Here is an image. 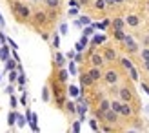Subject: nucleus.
Here are the masks:
<instances>
[{"label": "nucleus", "instance_id": "obj_43", "mask_svg": "<svg viewBox=\"0 0 149 133\" xmlns=\"http://www.w3.org/2000/svg\"><path fill=\"white\" fill-rule=\"evenodd\" d=\"M93 33V27H86V31H84V35L87 36V35H91Z\"/></svg>", "mask_w": 149, "mask_h": 133}, {"label": "nucleus", "instance_id": "obj_47", "mask_svg": "<svg viewBox=\"0 0 149 133\" xmlns=\"http://www.w3.org/2000/svg\"><path fill=\"white\" fill-rule=\"evenodd\" d=\"M142 90H144V91L149 95V86H147V84H142Z\"/></svg>", "mask_w": 149, "mask_h": 133}, {"label": "nucleus", "instance_id": "obj_53", "mask_svg": "<svg viewBox=\"0 0 149 133\" xmlns=\"http://www.w3.org/2000/svg\"><path fill=\"white\" fill-rule=\"evenodd\" d=\"M144 44H146V46H149V35L146 36V38H144Z\"/></svg>", "mask_w": 149, "mask_h": 133}, {"label": "nucleus", "instance_id": "obj_5", "mask_svg": "<svg viewBox=\"0 0 149 133\" xmlns=\"http://www.w3.org/2000/svg\"><path fill=\"white\" fill-rule=\"evenodd\" d=\"M102 119L106 120V122H109V124H115L116 120H118V113L116 111H113V109H107V111H104V115H102Z\"/></svg>", "mask_w": 149, "mask_h": 133}, {"label": "nucleus", "instance_id": "obj_14", "mask_svg": "<svg viewBox=\"0 0 149 133\" xmlns=\"http://www.w3.org/2000/svg\"><path fill=\"white\" fill-rule=\"evenodd\" d=\"M65 109H68V111L73 115V113H77V102H73V100H68V102H65Z\"/></svg>", "mask_w": 149, "mask_h": 133}, {"label": "nucleus", "instance_id": "obj_21", "mask_svg": "<svg viewBox=\"0 0 149 133\" xmlns=\"http://www.w3.org/2000/svg\"><path fill=\"white\" fill-rule=\"evenodd\" d=\"M17 68V62L15 60H9V58H6V71H11Z\"/></svg>", "mask_w": 149, "mask_h": 133}, {"label": "nucleus", "instance_id": "obj_4", "mask_svg": "<svg viewBox=\"0 0 149 133\" xmlns=\"http://www.w3.org/2000/svg\"><path fill=\"white\" fill-rule=\"evenodd\" d=\"M118 97H120L122 102H131L133 100V91L129 90V88H120V90H116Z\"/></svg>", "mask_w": 149, "mask_h": 133}, {"label": "nucleus", "instance_id": "obj_55", "mask_svg": "<svg viewBox=\"0 0 149 133\" xmlns=\"http://www.w3.org/2000/svg\"><path fill=\"white\" fill-rule=\"evenodd\" d=\"M147 7H149V0H147Z\"/></svg>", "mask_w": 149, "mask_h": 133}, {"label": "nucleus", "instance_id": "obj_23", "mask_svg": "<svg viewBox=\"0 0 149 133\" xmlns=\"http://www.w3.org/2000/svg\"><path fill=\"white\" fill-rule=\"evenodd\" d=\"M106 2H104V0H96V2H95V9H98V11H104V9H106Z\"/></svg>", "mask_w": 149, "mask_h": 133}, {"label": "nucleus", "instance_id": "obj_34", "mask_svg": "<svg viewBox=\"0 0 149 133\" xmlns=\"http://www.w3.org/2000/svg\"><path fill=\"white\" fill-rule=\"evenodd\" d=\"M7 122H9V124H11V126H13V124H15V122H17V113H15V111H13V113L9 115V120H7Z\"/></svg>", "mask_w": 149, "mask_h": 133}, {"label": "nucleus", "instance_id": "obj_51", "mask_svg": "<svg viewBox=\"0 0 149 133\" xmlns=\"http://www.w3.org/2000/svg\"><path fill=\"white\" fill-rule=\"evenodd\" d=\"M78 11H77V7H73V9H69V15H77Z\"/></svg>", "mask_w": 149, "mask_h": 133}, {"label": "nucleus", "instance_id": "obj_9", "mask_svg": "<svg viewBox=\"0 0 149 133\" xmlns=\"http://www.w3.org/2000/svg\"><path fill=\"white\" fill-rule=\"evenodd\" d=\"M104 62H106V60H104V57L100 53H93L91 55V66H95V68H100Z\"/></svg>", "mask_w": 149, "mask_h": 133}, {"label": "nucleus", "instance_id": "obj_2", "mask_svg": "<svg viewBox=\"0 0 149 133\" xmlns=\"http://www.w3.org/2000/svg\"><path fill=\"white\" fill-rule=\"evenodd\" d=\"M102 78L106 80L109 86H113V84H116V82H118L120 75H118V71H116V69H109V71H106V73H102Z\"/></svg>", "mask_w": 149, "mask_h": 133}, {"label": "nucleus", "instance_id": "obj_38", "mask_svg": "<svg viewBox=\"0 0 149 133\" xmlns=\"http://www.w3.org/2000/svg\"><path fill=\"white\" fill-rule=\"evenodd\" d=\"M73 131H80V120H77L73 124Z\"/></svg>", "mask_w": 149, "mask_h": 133}, {"label": "nucleus", "instance_id": "obj_52", "mask_svg": "<svg viewBox=\"0 0 149 133\" xmlns=\"http://www.w3.org/2000/svg\"><path fill=\"white\" fill-rule=\"evenodd\" d=\"M104 2H106V6H115V4H113V0H104Z\"/></svg>", "mask_w": 149, "mask_h": 133}, {"label": "nucleus", "instance_id": "obj_1", "mask_svg": "<svg viewBox=\"0 0 149 133\" xmlns=\"http://www.w3.org/2000/svg\"><path fill=\"white\" fill-rule=\"evenodd\" d=\"M13 13L17 15L20 20H27L31 17V11H29V7L22 2H13Z\"/></svg>", "mask_w": 149, "mask_h": 133}, {"label": "nucleus", "instance_id": "obj_24", "mask_svg": "<svg viewBox=\"0 0 149 133\" xmlns=\"http://www.w3.org/2000/svg\"><path fill=\"white\" fill-rule=\"evenodd\" d=\"M127 71H129V75H131V80H135V82H136V80H138V71L135 69V66H133V68H129Z\"/></svg>", "mask_w": 149, "mask_h": 133}, {"label": "nucleus", "instance_id": "obj_8", "mask_svg": "<svg viewBox=\"0 0 149 133\" xmlns=\"http://www.w3.org/2000/svg\"><path fill=\"white\" fill-rule=\"evenodd\" d=\"M125 24L131 26V27H136L140 24V17L138 15H127V17H125Z\"/></svg>", "mask_w": 149, "mask_h": 133}, {"label": "nucleus", "instance_id": "obj_31", "mask_svg": "<svg viewBox=\"0 0 149 133\" xmlns=\"http://www.w3.org/2000/svg\"><path fill=\"white\" fill-rule=\"evenodd\" d=\"M17 77H18V71L11 69V71H9V82H17Z\"/></svg>", "mask_w": 149, "mask_h": 133}, {"label": "nucleus", "instance_id": "obj_3", "mask_svg": "<svg viewBox=\"0 0 149 133\" xmlns=\"http://www.w3.org/2000/svg\"><path fill=\"white\" fill-rule=\"evenodd\" d=\"M122 42H124V46H125V49H127L129 53H136V51H138V46H136V42L133 40V36L125 35L122 38Z\"/></svg>", "mask_w": 149, "mask_h": 133}, {"label": "nucleus", "instance_id": "obj_19", "mask_svg": "<svg viewBox=\"0 0 149 133\" xmlns=\"http://www.w3.org/2000/svg\"><path fill=\"white\" fill-rule=\"evenodd\" d=\"M120 108H122V100H113V102H111V109L116 111L118 115H120Z\"/></svg>", "mask_w": 149, "mask_h": 133}, {"label": "nucleus", "instance_id": "obj_35", "mask_svg": "<svg viewBox=\"0 0 149 133\" xmlns=\"http://www.w3.org/2000/svg\"><path fill=\"white\" fill-rule=\"evenodd\" d=\"M53 46H55V48L60 46V38H58V35H55V36H53Z\"/></svg>", "mask_w": 149, "mask_h": 133}, {"label": "nucleus", "instance_id": "obj_30", "mask_svg": "<svg viewBox=\"0 0 149 133\" xmlns=\"http://www.w3.org/2000/svg\"><path fill=\"white\" fill-rule=\"evenodd\" d=\"M17 82H18L20 86H24V84H26V75H24V71H20V73H18V77H17Z\"/></svg>", "mask_w": 149, "mask_h": 133}, {"label": "nucleus", "instance_id": "obj_20", "mask_svg": "<svg viewBox=\"0 0 149 133\" xmlns=\"http://www.w3.org/2000/svg\"><path fill=\"white\" fill-rule=\"evenodd\" d=\"M113 35H115V38H116V40H120V42H122V38L125 36L124 29H113Z\"/></svg>", "mask_w": 149, "mask_h": 133}, {"label": "nucleus", "instance_id": "obj_25", "mask_svg": "<svg viewBox=\"0 0 149 133\" xmlns=\"http://www.w3.org/2000/svg\"><path fill=\"white\" fill-rule=\"evenodd\" d=\"M140 58H142V60H149V48L147 46L140 51Z\"/></svg>", "mask_w": 149, "mask_h": 133}, {"label": "nucleus", "instance_id": "obj_45", "mask_svg": "<svg viewBox=\"0 0 149 133\" xmlns=\"http://www.w3.org/2000/svg\"><path fill=\"white\" fill-rule=\"evenodd\" d=\"M69 6L71 7H78V2H77V0H69Z\"/></svg>", "mask_w": 149, "mask_h": 133}, {"label": "nucleus", "instance_id": "obj_50", "mask_svg": "<svg viewBox=\"0 0 149 133\" xmlns=\"http://www.w3.org/2000/svg\"><path fill=\"white\" fill-rule=\"evenodd\" d=\"M80 42H82V44H84V46H86V44H87V36L84 35V36H82V40H80Z\"/></svg>", "mask_w": 149, "mask_h": 133}, {"label": "nucleus", "instance_id": "obj_33", "mask_svg": "<svg viewBox=\"0 0 149 133\" xmlns=\"http://www.w3.org/2000/svg\"><path fill=\"white\" fill-rule=\"evenodd\" d=\"M80 24L82 26H84V24L89 26V24H91V20H89V17H80Z\"/></svg>", "mask_w": 149, "mask_h": 133}, {"label": "nucleus", "instance_id": "obj_44", "mask_svg": "<svg viewBox=\"0 0 149 133\" xmlns=\"http://www.w3.org/2000/svg\"><path fill=\"white\" fill-rule=\"evenodd\" d=\"M13 91H15V88H13V86H7V90H6V93H9V95H13Z\"/></svg>", "mask_w": 149, "mask_h": 133}, {"label": "nucleus", "instance_id": "obj_26", "mask_svg": "<svg viewBox=\"0 0 149 133\" xmlns=\"http://www.w3.org/2000/svg\"><path fill=\"white\" fill-rule=\"evenodd\" d=\"M104 40H106V36H102V35H96L95 38H93V42H91V44H93V46H98V44H102Z\"/></svg>", "mask_w": 149, "mask_h": 133}, {"label": "nucleus", "instance_id": "obj_29", "mask_svg": "<svg viewBox=\"0 0 149 133\" xmlns=\"http://www.w3.org/2000/svg\"><path fill=\"white\" fill-rule=\"evenodd\" d=\"M69 95H71V97H78V95H80V90H78L77 86H69Z\"/></svg>", "mask_w": 149, "mask_h": 133}, {"label": "nucleus", "instance_id": "obj_13", "mask_svg": "<svg viewBox=\"0 0 149 133\" xmlns=\"http://www.w3.org/2000/svg\"><path fill=\"white\" fill-rule=\"evenodd\" d=\"M68 77H69V71L68 69H64V68H60V71H58V82H65L68 80Z\"/></svg>", "mask_w": 149, "mask_h": 133}, {"label": "nucleus", "instance_id": "obj_54", "mask_svg": "<svg viewBox=\"0 0 149 133\" xmlns=\"http://www.w3.org/2000/svg\"><path fill=\"white\" fill-rule=\"evenodd\" d=\"M29 2H38V0H29Z\"/></svg>", "mask_w": 149, "mask_h": 133}, {"label": "nucleus", "instance_id": "obj_32", "mask_svg": "<svg viewBox=\"0 0 149 133\" xmlns=\"http://www.w3.org/2000/svg\"><path fill=\"white\" fill-rule=\"evenodd\" d=\"M17 124H18V126L22 128V126L26 124V117H24V115H18V113H17Z\"/></svg>", "mask_w": 149, "mask_h": 133}, {"label": "nucleus", "instance_id": "obj_11", "mask_svg": "<svg viewBox=\"0 0 149 133\" xmlns=\"http://www.w3.org/2000/svg\"><path fill=\"white\" fill-rule=\"evenodd\" d=\"M35 22H36V24H46V22H47V15L46 13H44V11H38V13H35Z\"/></svg>", "mask_w": 149, "mask_h": 133}, {"label": "nucleus", "instance_id": "obj_48", "mask_svg": "<svg viewBox=\"0 0 149 133\" xmlns=\"http://www.w3.org/2000/svg\"><path fill=\"white\" fill-rule=\"evenodd\" d=\"M89 4V0H80V2H78V6H87Z\"/></svg>", "mask_w": 149, "mask_h": 133}, {"label": "nucleus", "instance_id": "obj_46", "mask_svg": "<svg viewBox=\"0 0 149 133\" xmlns=\"http://www.w3.org/2000/svg\"><path fill=\"white\" fill-rule=\"evenodd\" d=\"M11 108H17V99L11 97Z\"/></svg>", "mask_w": 149, "mask_h": 133}, {"label": "nucleus", "instance_id": "obj_22", "mask_svg": "<svg viewBox=\"0 0 149 133\" xmlns=\"http://www.w3.org/2000/svg\"><path fill=\"white\" fill-rule=\"evenodd\" d=\"M42 100H44V102H49V88H47V86L42 88Z\"/></svg>", "mask_w": 149, "mask_h": 133}, {"label": "nucleus", "instance_id": "obj_37", "mask_svg": "<svg viewBox=\"0 0 149 133\" xmlns=\"http://www.w3.org/2000/svg\"><path fill=\"white\" fill-rule=\"evenodd\" d=\"M60 33H62V35L68 33V24H60Z\"/></svg>", "mask_w": 149, "mask_h": 133}, {"label": "nucleus", "instance_id": "obj_15", "mask_svg": "<svg viewBox=\"0 0 149 133\" xmlns=\"http://www.w3.org/2000/svg\"><path fill=\"white\" fill-rule=\"evenodd\" d=\"M44 4H46L49 9H58V6H60V0H44Z\"/></svg>", "mask_w": 149, "mask_h": 133}, {"label": "nucleus", "instance_id": "obj_16", "mask_svg": "<svg viewBox=\"0 0 149 133\" xmlns=\"http://www.w3.org/2000/svg\"><path fill=\"white\" fill-rule=\"evenodd\" d=\"M109 108H111V102H109V100H106V99H102V100H100V106H98V111H102V113H104V111H107Z\"/></svg>", "mask_w": 149, "mask_h": 133}, {"label": "nucleus", "instance_id": "obj_42", "mask_svg": "<svg viewBox=\"0 0 149 133\" xmlns=\"http://www.w3.org/2000/svg\"><path fill=\"white\" fill-rule=\"evenodd\" d=\"M89 124H91V128H93V130H98V124H96V120H95V119L89 122Z\"/></svg>", "mask_w": 149, "mask_h": 133}, {"label": "nucleus", "instance_id": "obj_49", "mask_svg": "<svg viewBox=\"0 0 149 133\" xmlns=\"http://www.w3.org/2000/svg\"><path fill=\"white\" fill-rule=\"evenodd\" d=\"M113 4L115 6H120V4H124V0H113Z\"/></svg>", "mask_w": 149, "mask_h": 133}, {"label": "nucleus", "instance_id": "obj_27", "mask_svg": "<svg viewBox=\"0 0 149 133\" xmlns=\"http://www.w3.org/2000/svg\"><path fill=\"white\" fill-rule=\"evenodd\" d=\"M120 64L124 66L125 69H129V68H133V62L129 60V58H120Z\"/></svg>", "mask_w": 149, "mask_h": 133}, {"label": "nucleus", "instance_id": "obj_39", "mask_svg": "<svg viewBox=\"0 0 149 133\" xmlns=\"http://www.w3.org/2000/svg\"><path fill=\"white\" fill-rule=\"evenodd\" d=\"M69 73H73V75L77 73V68H74V62H71V64H69Z\"/></svg>", "mask_w": 149, "mask_h": 133}, {"label": "nucleus", "instance_id": "obj_41", "mask_svg": "<svg viewBox=\"0 0 149 133\" xmlns=\"http://www.w3.org/2000/svg\"><path fill=\"white\" fill-rule=\"evenodd\" d=\"M142 64H144V69L149 73V60H142Z\"/></svg>", "mask_w": 149, "mask_h": 133}, {"label": "nucleus", "instance_id": "obj_36", "mask_svg": "<svg viewBox=\"0 0 149 133\" xmlns=\"http://www.w3.org/2000/svg\"><path fill=\"white\" fill-rule=\"evenodd\" d=\"M84 48H86V46H84L82 42H77V46H74V49H77L78 53H82V49H84Z\"/></svg>", "mask_w": 149, "mask_h": 133}, {"label": "nucleus", "instance_id": "obj_18", "mask_svg": "<svg viewBox=\"0 0 149 133\" xmlns=\"http://www.w3.org/2000/svg\"><path fill=\"white\" fill-rule=\"evenodd\" d=\"M80 82H82V86H91V84H93V80L89 78L87 73H82V75H80Z\"/></svg>", "mask_w": 149, "mask_h": 133}, {"label": "nucleus", "instance_id": "obj_17", "mask_svg": "<svg viewBox=\"0 0 149 133\" xmlns=\"http://www.w3.org/2000/svg\"><path fill=\"white\" fill-rule=\"evenodd\" d=\"M55 62H56L58 68H64V64H65V57H64L62 53H56V55H55Z\"/></svg>", "mask_w": 149, "mask_h": 133}, {"label": "nucleus", "instance_id": "obj_6", "mask_svg": "<svg viewBox=\"0 0 149 133\" xmlns=\"http://www.w3.org/2000/svg\"><path fill=\"white\" fill-rule=\"evenodd\" d=\"M104 60H106V62H115L116 60V58H118V55H116V51L113 49V48H106V49H104Z\"/></svg>", "mask_w": 149, "mask_h": 133}, {"label": "nucleus", "instance_id": "obj_7", "mask_svg": "<svg viewBox=\"0 0 149 133\" xmlns=\"http://www.w3.org/2000/svg\"><path fill=\"white\" fill-rule=\"evenodd\" d=\"M87 75H89V78H91L93 82H98V80L102 78V71H100V68H95V66H91V69L87 71Z\"/></svg>", "mask_w": 149, "mask_h": 133}, {"label": "nucleus", "instance_id": "obj_40", "mask_svg": "<svg viewBox=\"0 0 149 133\" xmlns=\"http://www.w3.org/2000/svg\"><path fill=\"white\" fill-rule=\"evenodd\" d=\"M82 58H84V57H82V53H78V55H74V62H82Z\"/></svg>", "mask_w": 149, "mask_h": 133}, {"label": "nucleus", "instance_id": "obj_28", "mask_svg": "<svg viewBox=\"0 0 149 133\" xmlns=\"http://www.w3.org/2000/svg\"><path fill=\"white\" fill-rule=\"evenodd\" d=\"M0 58H2V60L9 58V51H7V46H2V51H0Z\"/></svg>", "mask_w": 149, "mask_h": 133}, {"label": "nucleus", "instance_id": "obj_10", "mask_svg": "<svg viewBox=\"0 0 149 133\" xmlns=\"http://www.w3.org/2000/svg\"><path fill=\"white\" fill-rule=\"evenodd\" d=\"M120 115H122V117H131V115H133V108L129 106V102H122Z\"/></svg>", "mask_w": 149, "mask_h": 133}, {"label": "nucleus", "instance_id": "obj_12", "mask_svg": "<svg viewBox=\"0 0 149 133\" xmlns=\"http://www.w3.org/2000/svg\"><path fill=\"white\" fill-rule=\"evenodd\" d=\"M124 24H125V20H124V18H120V17L113 18V22H111L113 29H124Z\"/></svg>", "mask_w": 149, "mask_h": 133}]
</instances>
